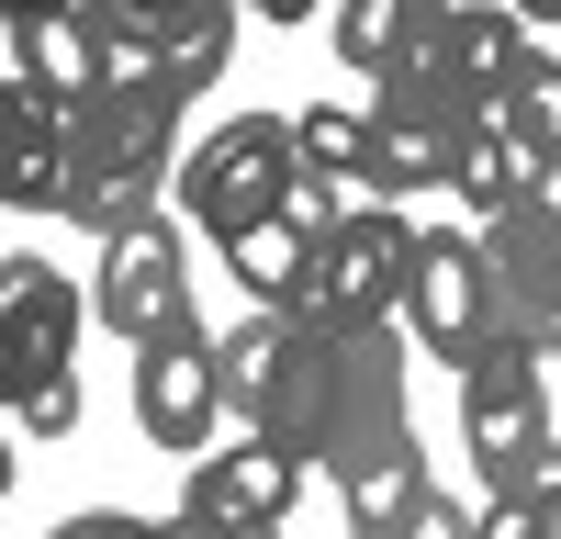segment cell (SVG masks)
Masks as SVG:
<instances>
[{
    "instance_id": "obj_24",
    "label": "cell",
    "mask_w": 561,
    "mask_h": 539,
    "mask_svg": "<svg viewBox=\"0 0 561 539\" xmlns=\"http://www.w3.org/2000/svg\"><path fill=\"white\" fill-rule=\"evenodd\" d=\"M415 539H483V506H460V494H427V506H415Z\"/></svg>"
},
{
    "instance_id": "obj_10",
    "label": "cell",
    "mask_w": 561,
    "mask_h": 539,
    "mask_svg": "<svg viewBox=\"0 0 561 539\" xmlns=\"http://www.w3.org/2000/svg\"><path fill=\"white\" fill-rule=\"evenodd\" d=\"M404 282H415V225L393 203H348L337 237H314V314L404 326Z\"/></svg>"
},
{
    "instance_id": "obj_28",
    "label": "cell",
    "mask_w": 561,
    "mask_h": 539,
    "mask_svg": "<svg viewBox=\"0 0 561 539\" xmlns=\"http://www.w3.org/2000/svg\"><path fill=\"white\" fill-rule=\"evenodd\" d=\"M550 34H561V12H550Z\"/></svg>"
},
{
    "instance_id": "obj_15",
    "label": "cell",
    "mask_w": 561,
    "mask_h": 539,
    "mask_svg": "<svg viewBox=\"0 0 561 539\" xmlns=\"http://www.w3.org/2000/svg\"><path fill=\"white\" fill-rule=\"evenodd\" d=\"M427 449H415V427L393 449H370V461L337 472V506H348V539H415V506H427Z\"/></svg>"
},
{
    "instance_id": "obj_9",
    "label": "cell",
    "mask_w": 561,
    "mask_h": 539,
    "mask_svg": "<svg viewBox=\"0 0 561 539\" xmlns=\"http://www.w3.org/2000/svg\"><path fill=\"white\" fill-rule=\"evenodd\" d=\"M404 337L449 359V371H472L494 348V303H483V248L472 225H415V282H404Z\"/></svg>"
},
{
    "instance_id": "obj_27",
    "label": "cell",
    "mask_w": 561,
    "mask_h": 539,
    "mask_svg": "<svg viewBox=\"0 0 561 539\" xmlns=\"http://www.w3.org/2000/svg\"><path fill=\"white\" fill-rule=\"evenodd\" d=\"M12 472H23V449H12V427H0V494H12Z\"/></svg>"
},
{
    "instance_id": "obj_11",
    "label": "cell",
    "mask_w": 561,
    "mask_h": 539,
    "mask_svg": "<svg viewBox=\"0 0 561 539\" xmlns=\"http://www.w3.org/2000/svg\"><path fill=\"white\" fill-rule=\"evenodd\" d=\"M135 427H147L158 449H180V461H203L214 427H225V371H214V337L203 314L158 348H135Z\"/></svg>"
},
{
    "instance_id": "obj_16",
    "label": "cell",
    "mask_w": 561,
    "mask_h": 539,
    "mask_svg": "<svg viewBox=\"0 0 561 539\" xmlns=\"http://www.w3.org/2000/svg\"><path fill=\"white\" fill-rule=\"evenodd\" d=\"M225 270L248 282L259 314H314V225H304V214H280V225H259V237H237V248H225Z\"/></svg>"
},
{
    "instance_id": "obj_5",
    "label": "cell",
    "mask_w": 561,
    "mask_h": 539,
    "mask_svg": "<svg viewBox=\"0 0 561 539\" xmlns=\"http://www.w3.org/2000/svg\"><path fill=\"white\" fill-rule=\"evenodd\" d=\"M460 449H472V472L494 506H517L528 472H539V449H550V393H539V359L528 348H483L472 371H460Z\"/></svg>"
},
{
    "instance_id": "obj_2",
    "label": "cell",
    "mask_w": 561,
    "mask_h": 539,
    "mask_svg": "<svg viewBox=\"0 0 561 539\" xmlns=\"http://www.w3.org/2000/svg\"><path fill=\"white\" fill-rule=\"evenodd\" d=\"M180 90L169 79H102L90 102L68 113V225L90 237H124V225H147L158 192L180 180Z\"/></svg>"
},
{
    "instance_id": "obj_25",
    "label": "cell",
    "mask_w": 561,
    "mask_h": 539,
    "mask_svg": "<svg viewBox=\"0 0 561 539\" xmlns=\"http://www.w3.org/2000/svg\"><path fill=\"white\" fill-rule=\"evenodd\" d=\"M517 506H528V517H539V528L561 539V438L539 449V472H528V494H517Z\"/></svg>"
},
{
    "instance_id": "obj_17",
    "label": "cell",
    "mask_w": 561,
    "mask_h": 539,
    "mask_svg": "<svg viewBox=\"0 0 561 539\" xmlns=\"http://www.w3.org/2000/svg\"><path fill=\"white\" fill-rule=\"evenodd\" d=\"M505 135H517L528 169L561 192V57H550V45H528L517 79H505Z\"/></svg>"
},
{
    "instance_id": "obj_19",
    "label": "cell",
    "mask_w": 561,
    "mask_h": 539,
    "mask_svg": "<svg viewBox=\"0 0 561 539\" xmlns=\"http://www.w3.org/2000/svg\"><path fill=\"white\" fill-rule=\"evenodd\" d=\"M449 192L460 203H472V225H494V214H528V203H550V180L528 169V147H517V135H472V158H460V180H449Z\"/></svg>"
},
{
    "instance_id": "obj_23",
    "label": "cell",
    "mask_w": 561,
    "mask_h": 539,
    "mask_svg": "<svg viewBox=\"0 0 561 539\" xmlns=\"http://www.w3.org/2000/svg\"><path fill=\"white\" fill-rule=\"evenodd\" d=\"M45 539H169V517H124V506H79V517H57Z\"/></svg>"
},
{
    "instance_id": "obj_4",
    "label": "cell",
    "mask_w": 561,
    "mask_h": 539,
    "mask_svg": "<svg viewBox=\"0 0 561 539\" xmlns=\"http://www.w3.org/2000/svg\"><path fill=\"white\" fill-rule=\"evenodd\" d=\"M180 214L203 225L214 248L259 237V225H280L304 203V158H293V113H225L214 135H192L180 147Z\"/></svg>"
},
{
    "instance_id": "obj_26",
    "label": "cell",
    "mask_w": 561,
    "mask_h": 539,
    "mask_svg": "<svg viewBox=\"0 0 561 539\" xmlns=\"http://www.w3.org/2000/svg\"><path fill=\"white\" fill-rule=\"evenodd\" d=\"M483 539H550V528H539L528 506H483Z\"/></svg>"
},
{
    "instance_id": "obj_8",
    "label": "cell",
    "mask_w": 561,
    "mask_h": 539,
    "mask_svg": "<svg viewBox=\"0 0 561 539\" xmlns=\"http://www.w3.org/2000/svg\"><path fill=\"white\" fill-rule=\"evenodd\" d=\"M90 314H102L124 348H158V337L192 326V270H180V225H169V214H147V225H124V237H102Z\"/></svg>"
},
{
    "instance_id": "obj_21",
    "label": "cell",
    "mask_w": 561,
    "mask_h": 539,
    "mask_svg": "<svg viewBox=\"0 0 561 539\" xmlns=\"http://www.w3.org/2000/svg\"><path fill=\"white\" fill-rule=\"evenodd\" d=\"M293 158H304V180H325V192H370V113H348V102H314V113H293Z\"/></svg>"
},
{
    "instance_id": "obj_12",
    "label": "cell",
    "mask_w": 561,
    "mask_h": 539,
    "mask_svg": "<svg viewBox=\"0 0 561 539\" xmlns=\"http://www.w3.org/2000/svg\"><path fill=\"white\" fill-rule=\"evenodd\" d=\"M304 494V461L280 438H225V449H203L192 461V483H180V517L192 528H280V506Z\"/></svg>"
},
{
    "instance_id": "obj_13",
    "label": "cell",
    "mask_w": 561,
    "mask_h": 539,
    "mask_svg": "<svg viewBox=\"0 0 561 539\" xmlns=\"http://www.w3.org/2000/svg\"><path fill=\"white\" fill-rule=\"evenodd\" d=\"M0 45H12V79H34L57 113H79L102 90V34H90V0H12L0 12Z\"/></svg>"
},
{
    "instance_id": "obj_29",
    "label": "cell",
    "mask_w": 561,
    "mask_h": 539,
    "mask_svg": "<svg viewBox=\"0 0 561 539\" xmlns=\"http://www.w3.org/2000/svg\"><path fill=\"white\" fill-rule=\"evenodd\" d=\"M550 203H561V192H550Z\"/></svg>"
},
{
    "instance_id": "obj_14",
    "label": "cell",
    "mask_w": 561,
    "mask_h": 539,
    "mask_svg": "<svg viewBox=\"0 0 561 539\" xmlns=\"http://www.w3.org/2000/svg\"><path fill=\"white\" fill-rule=\"evenodd\" d=\"M0 203L12 214H57L68 203V113L12 68H0Z\"/></svg>"
},
{
    "instance_id": "obj_6",
    "label": "cell",
    "mask_w": 561,
    "mask_h": 539,
    "mask_svg": "<svg viewBox=\"0 0 561 539\" xmlns=\"http://www.w3.org/2000/svg\"><path fill=\"white\" fill-rule=\"evenodd\" d=\"M79 326H90V293L68 270H45L34 248L0 259V427H12V404H34L45 382H68Z\"/></svg>"
},
{
    "instance_id": "obj_20",
    "label": "cell",
    "mask_w": 561,
    "mask_h": 539,
    "mask_svg": "<svg viewBox=\"0 0 561 539\" xmlns=\"http://www.w3.org/2000/svg\"><path fill=\"white\" fill-rule=\"evenodd\" d=\"M415 45H427V0H348V12H337V57L359 79H393Z\"/></svg>"
},
{
    "instance_id": "obj_3",
    "label": "cell",
    "mask_w": 561,
    "mask_h": 539,
    "mask_svg": "<svg viewBox=\"0 0 561 539\" xmlns=\"http://www.w3.org/2000/svg\"><path fill=\"white\" fill-rule=\"evenodd\" d=\"M438 23V0H427ZM505 102L472 90L460 68H438V45H415L393 79H370V192H449L472 135H494Z\"/></svg>"
},
{
    "instance_id": "obj_1",
    "label": "cell",
    "mask_w": 561,
    "mask_h": 539,
    "mask_svg": "<svg viewBox=\"0 0 561 539\" xmlns=\"http://www.w3.org/2000/svg\"><path fill=\"white\" fill-rule=\"evenodd\" d=\"M225 416L248 438H280L293 461L348 472L370 449H393L404 416V326L370 314H248L237 337H214Z\"/></svg>"
},
{
    "instance_id": "obj_7",
    "label": "cell",
    "mask_w": 561,
    "mask_h": 539,
    "mask_svg": "<svg viewBox=\"0 0 561 539\" xmlns=\"http://www.w3.org/2000/svg\"><path fill=\"white\" fill-rule=\"evenodd\" d=\"M472 248H483L494 337L528 348V359H561V203H528V214L472 225Z\"/></svg>"
},
{
    "instance_id": "obj_22",
    "label": "cell",
    "mask_w": 561,
    "mask_h": 539,
    "mask_svg": "<svg viewBox=\"0 0 561 539\" xmlns=\"http://www.w3.org/2000/svg\"><path fill=\"white\" fill-rule=\"evenodd\" d=\"M68 427H79V371H68V382H45L34 404H12V449H23V438L45 449V438H68Z\"/></svg>"
},
{
    "instance_id": "obj_18",
    "label": "cell",
    "mask_w": 561,
    "mask_h": 539,
    "mask_svg": "<svg viewBox=\"0 0 561 539\" xmlns=\"http://www.w3.org/2000/svg\"><path fill=\"white\" fill-rule=\"evenodd\" d=\"M225 57H237V12L225 0H169V45H158V79L192 102V90L225 79Z\"/></svg>"
}]
</instances>
